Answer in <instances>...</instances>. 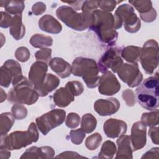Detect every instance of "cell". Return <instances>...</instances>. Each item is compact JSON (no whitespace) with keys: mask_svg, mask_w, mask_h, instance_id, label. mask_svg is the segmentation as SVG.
Wrapping results in <instances>:
<instances>
[{"mask_svg":"<svg viewBox=\"0 0 159 159\" xmlns=\"http://www.w3.org/2000/svg\"><path fill=\"white\" fill-rule=\"evenodd\" d=\"M159 76L155 75L145 80L135 89V97L138 103L148 111L157 109L158 107Z\"/></svg>","mask_w":159,"mask_h":159,"instance_id":"6da1fadb","label":"cell"},{"mask_svg":"<svg viewBox=\"0 0 159 159\" xmlns=\"http://www.w3.org/2000/svg\"><path fill=\"white\" fill-rule=\"evenodd\" d=\"M58 19L66 25L76 30H83L91 24V19L83 13H77L73 9L63 6L57 10Z\"/></svg>","mask_w":159,"mask_h":159,"instance_id":"7a4b0ae2","label":"cell"},{"mask_svg":"<svg viewBox=\"0 0 159 159\" xmlns=\"http://www.w3.org/2000/svg\"><path fill=\"white\" fill-rule=\"evenodd\" d=\"M117 17L116 29L120 28L124 21L125 30L129 32H136L140 28V20L134 13V8L127 4H122L116 11Z\"/></svg>","mask_w":159,"mask_h":159,"instance_id":"3957f363","label":"cell"},{"mask_svg":"<svg viewBox=\"0 0 159 159\" xmlns=\"http://www.w3.org/2000/svg\"><path fill=\"white\" fill-rule=\"evenodd\" d=\"M32 83H29L25 77L20 76L14 83V91L16 97L11 99V101L19 102L30 105L35 102L39 98L38 93L32 88Z\"/></svg>","mask_w":159,"mask_h":159,"instance_id":"277c9868","label":"cell"},{"mask_svg":"<svg viewBox=\"0 0 159 159\" xmlns=\"http://www.w3.org/2000/svg\"><path fill=\"white\" fill-rule=\"evenodd\" d=\"M141 51L140 61L142 67L147 73L152 74L158 65V43L152 39L148 40Z\"/></svg>","mask_w":159,"mask_h":159,"instance_id":"5b68a950","label":"cell"},{"mask_svg":"<svg viewBox=\"0 0 159 159\" xmlns=\"http://www.w3.org/2000/svg\"><path fill=\"white\" fill-rule=\"evenodd\" d=\"M65 111L62 109H53L36 119L39 130L45 135L52 129L61 125L65 120Z\"/></svg>","mask_w":159,"mask_h":159,"instance_id":"8992f818","label":"cell"},{"mask_svg":"<svg viewBox=\"0 0 159 159\" xmlns=\"http://www.w3.org/2000/svg\"><path fill=\"white\" fill-rule=\"evenodd\" d=\"M117 72L120 78L130 87L138 86L142 80V75L139 70L137 63L130 65L122 64Z\"/></svg>","mask_w":159,"mask_h":159,"instance_id":"52a82bcc","label":"cell"},{"mask_svg":"<svg viewBox=\"0 0 159 159\" xmlns=\"http://www.w3.org/2000/svg\"><path fill=\"white\" fill-rule=\"evenodd\" d=\"M120 53V49L117 48H111L107 50L99 60L100 71L103 73L108 68H111L114 72H117L122 63V60L119 55Z\"/></svg>","mask_w":159,"mask_h":159,"instance_id":"ba28073f","label":"cell"},{"mask_svg":"<svg viewBox=\"0 0 159 159\" xmlns=\"http://www.w3.org/2000/svg\"><path fill=\"white\" fill-rule=\"evenodd\" d=\"M99 83V92L104 95H113L120 88V83L111 71L102 75Z\"/></svg>","mask_w":159,"mask_h":159,"instance_id":"9c48e42d","label":"cell"},{"mask_svg":"<svg viewBox=\"0 0 159 159\" xmlns=\"http://www.w3.org/2000/svg\"><path fill=\"white\" fill-rule=\"evenodd\" d=\"M47 65L44 62L36 61L33 63L29 73V80L37 90L42 84L46 76Z\"/></svg>","mask_w":159,"mask_h":159,"instance_id":"30bf717a","label":"cell"},{"mask_svg":"<svg viewBox=\"0 0 159 159\" xmlns=\"http://www.w3.org/2000/svg\"><path fill=\"white\" fill-rule=\"evenodd\" d=\"M146 127L140 122L134 124L132 128L131 140L133 150H140L146 144Z\"/></svg>","mask_w":159,"mask_h":159,"instance_id":"8fae6325","label":"cell"},{"mask_svg":"<svg viewBox=\"0 0 159 159\" xmlns=\"http://www.w3.org/2000/svg\"><path fill=\"white\" fill-rule=\"evenodd\" d=\"M129 3L134 5L140 14L143 21L151 22L156 19L157 12L152 7L150 1H130Z\"/></svg>","mask_w":159,"mask_h":159,"instance_id":"7c38bea8","label":"cell"},{"mask_svg":"<svg viewBox=\"0 0 159 159\" xmlns=\"http://www.w3.org/2000/svg\"><path fill=\"white\" fill-rule=\"evenodd\" d=\"M120 107V103L116 98L99 99L94 103L95 111L101 116H109L116 112Z\"/></svg>","mask_w":159,"mask_h":159,"instance_id":"4fadbf2b","label":"cell"},{"mask_svg":"<svg viewBox=\"0 0 159 159\" xmlns=\"http://www.w3.org/2000/svg\"><path fill=\"white\" fill-rule=\"evenodd\" d=\"M126 123L115 119H109L104 124V131L108 137L116 138L126 132Z\"/></svg>","mask_w":159,"mask_h":159,"instance_id":"5bb4252c","label":"cell"},{"mask_svg":"<svg viewBox=\"0 0 159 159\" xmlns=\"http://www.w3.org/2000/svg\"><path fill=\"white\" fill-rule=\"evenodd\" d=\"M39 27L43 31L52 34H58L62 29L61 24L52 16H43L39 21Z\"/></svg>","mask_w":159,"mask_h":159,"instance_id":"9a60e30c","label":"cell"},{"mask_svg":"<svg viewBox=\"0 0 159 159\" xmlns=\"http://www.w3.org/2000/svg\"><path fill=\"white\" fill-rule=\"evenodd\" d=\"M49 65L61 78H66L70 75L71 68L70 64L60 58H54L50 62Z\"/></svg>","mask_w":159,"mask_h":159,"instance_id":"2e32d148","label":"cell"},{"mask_svg":"<svg viewBox=\"0 0 159 159\" xmlns=\"http://www.w3.org/2000/svg\"><path fill=\"white\" fill-rule=\"evenodd\" d=\"M60 83L59 79L52 74H47L42 85L37 89L40 96H45L55 89Z\"/></svg>","mask_w":159,"mask_h":159,"instance_id":"e0dca14e","label":"cell"},{"mask_svg":"<svg viewBox=\"0 0 159 159\" xmlns=\"http://www.w3.org/2000/svg\"><path fill=\"white\" fill-rule=\"evenodd\" d=\"M54 102L60 107H66L74 100L73 94L65 87L58 89L53 95Z\"/></svg>","mask_w":159,"mask_h":159,"instance_id":"ac0fdd59","label":"cell"},{"mask_svg":"<svg viewBox=\"0 0 159 159\" xmlns=\"http://www.w3.org/2000/svg\"><path fill=\"white\" fill-rule=\"evenodd\" d=\"M96 118L91 114H86L83 116L81 122V129L86 133H91L96 126Z\"/></svg>","mask_w":159,"mask_h":159,"instance_id":"d6986e66","label":"cell"},{"mask_svg":"<svg viewBox=\"0 0 159 159\" xmlns=\"http://www.w3.org/2000/svg\"><path fill=\"white\" fill-rule=\"evenodd\" d=\"M122 51L127 53H130V55H122L123 58H124L126 61L132 63H136L137 61H139V57L140 56V48L130 46L125 48Z\"/></svg>","mask_w":159,"mask_h":159,"instance_id":"ffe728a7","label":"cell"},{"mask_svg":"<svg viewBox=\"0 0 159 159\" xmlns=\"http://www.w3.org/2000/svg\"><path fill=\"white\" fill-rule=\"evenodd\" d=\"M5 4L7 11L17 15H21L24 8V1H5Z\"/></svg>","mask_w":159,"mask_h":159,"instance_id":"44dd1931","label":"cell"},{"mask_svg":"<svg viewBox=\"0 0 159 159\" xmlns=\"http://www.w3.org/2000/svg\"><path fill=\"white\" fill-rule=\"evenodd\" d=\"M158 110L150 113H143L142 116V122L147 126H155L158 124Z\"/></svg>","mask_w":159,"mask_h":159,"instance_id":"7402d4cb","label":"cell"},{"mask_svg":"<svg viewBox=\"0 0 159 159\" xmlns=\"http://www.w3.org/2000/svg\"><path fill=\"white\" fill-rule=\"evenodd\" d=\"M46 36L43 35L42 34H35L34 36L32 37L30 42L32 44V46L40 48L43 46L42 42L45 43L48 46H50L52 44V39L50 37H47L45 40H43L45 38Z\"/></svg>","mask_w":159,"mask_h":159,"instance_id":"603a6c76","label":"cell"},{"mask_svg":"<svg viewBox=\"0 0 159 159\" xmlns=\"http://www.w3.org/2000/svg\"><path fill=\"white\" fill-rule=\"evenodd\" d=\"M73 96L80 95L83 91V87L81 83L79 81H70L66 83V86Z\"/></svg>","mask_w":159,"mask_h":159,"instance_id":"cb8c5ba5","label":"cell"},{"mask_svg":"<svg viewBox=\"0 0 159 159\" xmlns=\"http://www.w3.org/2000/svg\"><path fill=\"white\" fill-rule=\"evenodd\" d=\"M85 137V134L81 129H79L75 130H71L70 132V137L73 143L76 145L80 144L84 137Z\"/></svg>","mask_w":159,"mask_h":159,"instance_id":"d4e9b609","label":"cell"},{"mask_svg":"<svg viewBox=\"0 0 159 159\" xmlns=\"http://www.w3.org/2000/svg\"><path fill=\"white\" fill-rule=\"evenodd\" d=\"M80 118L79 116L76 113H70L68 115L66 125L70 128H75L78 126L80 123Z\"/></svg>","mask_w":159,"mask_h":159,"instance_id":"484cf974","label":"cell"},{"mask_svg":"<svg viewBox=\"0 0 159 159\" xmlns=\"http://www.w3.org/2000/svg\"><path fill=\"white\" fill-rule=\"evenodd\" d=\"M94 134L91 135L90 137H88L86 141V145L89 150H94V146H93L94 143H95L98 146H99V143L102 140V137L101 135H99V134L98 133H97V135L94 140Z\"/></svg>","mask_w":159,"mask_h":159,"instance_id":"4316f807","label":"cell"},{"mask_svg":"<svg viewBox=\"0 0 159 159\" xmlns=\"http://www.w3.org/2000/svg\"><path fill=\"white\" fill-rule=\"evenodd\" d=\"M117 2L115 1H98V5L102 9L112 11L114 8L116 7Z\"/></svg>","mask_w":159,"mask_h":159,"instance_id":"83f0119b","label":"cell"},{"mask_svg":"<svg viewBox=\"0 0 159 159\" xmlns=\"http://www.w3.org/2000/svg\"><path fill=\"white\" fill-rule=\"evenodd\" d=\"M18 107H17V104L16 105H14L12 108V111H16V112H12L13 114H14V117L17 119H20V114L21 115L22 119L25 117L26 116H27V110H26V108L24 107L23 106H20V110H18Z\"/></svg>","mask_w":159,"mask_h":159,"instance_id":"f1b7e54d","label":"cell"},{"mask_svg":"<svg viewBox=\"0 0 159 159\" xmlns=\"http://www.w3.org/2000/svg\"><path fill=\"white\" fill-rule=\"evenodd\" d=\"M46 9V6L42 2H38L34 4L32 7V12L36 16L42 14Z\"/></svg>","mask_w":159,"mask_h":159,"instance_id":"f546056e","label":"cell"},{"mask_svg":"<svg viewBox=\"0 0 159 159\" xmlns=\"http://www.w3.org/2000/svg\"><path fill=\"white\" fill-rule=\"evenodd\" d=\"M158 127H152L150 128L148 134L152 139V142L158 145Z\"/></svg>","mask_w":159,"mask_h":159,"instance_id":"4dcf8cb0","label":"cell"}]
</instances>
